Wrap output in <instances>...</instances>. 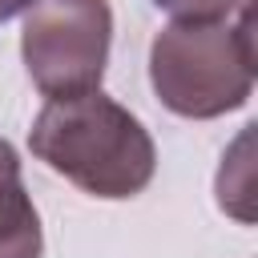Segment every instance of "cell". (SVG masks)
<instances>
[{
    "mask_svg": "<svg viewBox=\"0 0 258 258\" xmlns=\"http://www.w3.org/2000/svg\"><path fill=\"white\" fill-rule=\"evenodd\" d=\"M40 214L20 177V153L0 137V258H40Z\"/></svg>",
    "mask_w": 258,
    "mask_h": 258,
    "instance_id": "cell-4",
    "label": "cell"
},
{
    "mask_svg": "<svg viewBox=\"0 0 258 258\" xmlns=\"http://www.w3.org/2000/svg\"><path fill=\"white\" fill-rule=\"evenodd\" d=\"M161 12H169L173 20H189V24H206V20H230L234 12H242L250 0H153Z\"/></svg>",
    "mask_w": 258,
    "mask_h": 258,
    "instance_id": "cell-5",
    "label": "cell"
},
{
    "mask_svg": "<svg viewBox=\"0 0 258 258\" xmlns=\"http://www.w3.org/2000/svg\"><path fill=\"white\" fill-rule=\"evenodd\" d=\"M113 44L109 0H32L20 28V56L40 97L101 89Z\"/></svg>",
    "mask_w": 258,
    "mask_h": 258,
    "instance_id": "cell-3",
    "label": "cell"
},
{
    "mask_svg": "<svg viewBox=\"0 0 258 258\" xmlns=\"http://www.w3.org/2000/svg\"><path fill=\"white\" fill-rule=\"evenodd\" d=\"M28 149L52 173L105 202L137 198L157 169L149 129L101 89L44 101L28 129Z\"/></svg>",
    "mask_w": 258,
    "mask_h": 258,
    "instance_id": "cell-1",
    "label": "cell"
},
{
    "mask_svg": "<svg viewBox=\"0 0 258 258\" xmlns=\"http://www.w3.org/2000/svg\"><path fill=\"white\" fill-rule=\"evenodd\" d=\"M254 8L238 20H169L149 44V85L157 101L189 121L234 113L254 93Z\"/></svg>",
    "mask_w": 258,
    "mask_h": 258,
    "instance_id": "cell-2",
    "label": "cell"
},
{
    "mask_svg": "<svg viewBox=\"0 0 258 258\" xmlns=\"http://www.w3.org/2000/svg\"><path fill=\"white\" fill-rule=\"evenodd\" d=\"M28 4L32 0H0V24L12 20V16H20V12H28Z\"/></svg>",
    "mask_w": 258,
    "mask_h": 258,
    "instance_id": "cell-6",
    "label": "cell"
}]
</instances>
